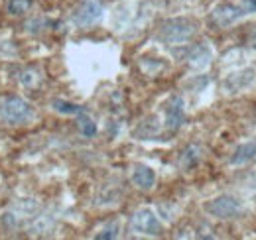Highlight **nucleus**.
Returning a JSON list of instances; mask_svg holds the SVG:
<instances>
[{"instance_id": "nucleus-7", "label": "nucleus", "mask_w": 256, "mask_h": 240, "mask_svg": "<svg viewBox=\"0 0 256 240\" xmlns=\"http://www.w3.org/2000/svg\"><path fill=\"white\" fill-rule=\"evenodd\" d=\"M186 122V102L180 94H172L164 106V126L170 132H178Z\"/></svg>"}, {"instance_id": "nucleus-20", "label": "nucleus", "mask_w": 256, "mask_h": 240, "mask_svg": "<svg viewBox=\"0 0 256 240\" xmlns=\"http://www.w3.org/2000/svg\"><path fill=\"white\" fill-rule=\"evenodd\" d=\"M248 46L256 52V28L250 32V36H248Z\"/></svg>"}, {"instance_id": "nucleus-16", "label": "nucleus", "mask_w": 256, "mask_h": 240, "mask_svg": "<svg viewBox=\"0 0 256 240\" xmlns=\"http://www.w3.org/2000/svg\"><path fill=\"white\" fill-rule=\"evenodd\" d=\"M118 232H120L118 222H110V224H106L98 234H95V238L96 240H112L118 236Z\"/></svg>"}, {"instance_id": "nucleus-5", "label": "nucleus", "mask_w": 256, "mask_h": 240, "mask_svg": "<svg viewBox=\"0 0 256 240\" xmlns=\"http://www.w3.org/2000/svg\"><path fill=\"white\" fill-rule=\"evenodd\" d=\"M130 228L132 232L136 234H142V236H160L162 234V222L158 218V214L148 207H142L138 209L132 218H130Z\"/></svg>"}, {"instance_id": "nucleus-3", "label": "nucleus", "mask_w": 256, "mask_h": 240, "mask_svg": "<svg viewBox=\"0 0 256 240\" xmlns=\"http://www.w3.org/2000/svg\"><path fill=\"white\" fill-rule=\"evenodd\" d=\"M32 116L34 108L26 98L10 94V96H4L0 100V118L4 122L12 124V126H18V124H26Z\"/></svg>"}, {"instance_id": "nucleus-19", "label": "nucleus", "mask_w": 256, "mask_h": 240, "mask_svg": "<svg viewBox=\"0 0 256 240\" xmlns=\"http://www.w3.org/2000/svg\"><path fill=\"white\" fill-rule=\"evenodd\" d=\"M246 187H250V189H256V170H252V172L246 176Z\"/></svg>"}, {"instance_id": "nucleus-8", "label": "nucleus", "mask_w": 256, "mask_h": 240, "mask_svg": "<svg viewBox=\"0 0 256 240\" xmlns=\"http://www.w3.org/2000/svg\"><path fill=\"white\" fill-rule=\"evenodd\" d=\"M102 18V4L98 0H85L81 6L73 12V22L79 28H89L95 26L96 22Z\"/></svg>"}, {"instance_id": "nucleus-13", "label": "nucleus", "mask_w": 256, "mask_h": 240, "mask_svg": "<svg viewBox=\"0 0 256 240\" xmlns=\"http://www.w3.org/2000/svg\"><path fill=\"white\" fill-rule=\"evenodd\" d=\"M52 108L56 112H60V114H65V116H79L81 112H85L83 106H79L75 102H69L65 98H54L52 100Z\"/></svg>"}, {"instance_id": "nucleus-12", "label": "nucleus", "mask_w": 256, "mask_h": 240, "mask_svg": "<svg viewBox=\"0 0 256 240\" xmlns=\"http://www.w3.org/2000/svg\"><path fill=\"white\" fill-rule=\"evenodd\" d=\"M201 160H203V150H201V146H197V144L186 146L184 152L180 154V166H182L184 170H193V168H197Z\"/></svg>"}, {"instance_id": "nucleus-11", "label": "nucleus", "mask_w": 256, "mask_h": 240, "mask_svg": "<svg viewBox=\"0 0 256 240\" xmlns=\"http://www.w3.org/2000/svg\"><path fill=\"white\" fill-rule=\"evenodd\" d=\"M256 158V140H248L238 144L232 156H230V166H244L248 162H252Z\"/></svg>"}, {"instance_id": "nucleus-1", "label": "nucleus", "mask_w": 256, "mask_h": 240, "mask_svg": "<svg viewBox=\"0 0 256 240\" xmlns=\"http://www.w3.org/2000/svg\"><path fill=\"white\" fill-rule=\"evenodd\" d=\"M195 34H197V24L192 18L180 16V18H170V20L162 22L158 38L168 46H180V44L193 40Z\"/></svg>"}, {"instance_id": "nucleus-6", "label": "nucleus", "mask_w": 256, "mask_h": 240, "mask_svg": "<svg viewBox=\"0 0 256 240\" xmlns=\"http://www.w3.org/2000/svg\"><path fill=\"white\" fill-rule=\"evenodd\" d=\"M246 14L242 10L240 4H230V2H223V4H217L211 14H209V22L217 28H228L232 24H236L238 20H242Z\"/></svg>"}, {"instance_id": "nucleus-10", "label": "nucleus", "mask_w": 256, "mask_h": 240, "mask_svg": "<svg viewBox=\"0 0 256 240\" xmlns=\"http://www.w3.org/2000/svg\"><path fill=\"white\" fill-rule=\"evenodd\" d=\"M132 183L142 189V191H150L156 185V172L154 168L146 166V164H136L132 168Z\"/></svg>"}, {"instance_id": "nucleus-4", "label": "nucleus", "mask_w": 256, "mask_h": 240, "mask_svg": "<svg viewBox=\"0 0 256 240\" xmlns=\"http://www.w3.org/2000/svg\"><path fill=\"white\" fill-rule=\"evenodd\" d=\"M256 83V69L254 67H238L228 71L221 81V87L226 94H240L248 90Z\"/></svg>"}, {"instance_id": "nucleus-18", "label": "nucleus", "mask_w": 256, "mask_h": 240, "mask_svg": "<svg viewBox=\"0 0 256 240\" xmlns=\"http://www.w3.org/2000/svg\"><path fill=\"white\" fill-rule=\"evenodd\" d=\"M2 224L8 226V228H14V226H16V218H14V214H12V212H4V214H2Z\"/></svg>"}, {"instance_id": "nucleus-17", "label": "nucleus", "mask_w": 256, "mask_h": 240, "mask_svg": "<svg viewBox=\"0 0 256 240\" xmlns=\"http://www.w3.org/2000/svg\"><path fill=\"white\" fill-rule=\"evenodd\" d=\"M240 6H242V10H244L246 16L248 14H256V0H242Z\"/></svg>"}, {"instance_id": "nucleus-9", "label": "nucleus", "mask_w": 256, "mask_h": 240, "mask_svg": "<svg viewBox=\"0 0 256 240\" xmlns=\"http://www.w3.org/2000/svg\"><path fill=\"white\" fill-rule=\"evenodd\" d=\"M213 58H215V54H213L211 44L209 42H201V44H195L192 50H190V54H188L186 60H188L190 69H193V71H203V69H207L211 65Z\"/></svg>"}, {"instance_id": "nucleus-14", "label": "nucleus", "mask_w": 256, "mask_h": 240, "mask_svg": "<svg viewBox=\"0 0 256 240\" xmlns=\"http://www.w3.org/2000/svg\"><path fill=\"white\" fill-rule=\"evenodd\" d=\"M77 126H79V132L85 136V138H93L96 134V122L87 112H81L77 116Z\"/></svg>"}, {"instance_id": "nucleus-2", "label": "nucleus", "mask_w": 256, "mask_h": 240, "mask_svg": "<svg viewBox=\"0 0 256 240\" xmlns=\"http://www.w3.org/2000/svg\"><path fill=\"white\" fill-rule=\"evenodd\" d=\"M203 209H205V212L209 216H215V218H221V220H228V218H238L246 210V207H244V203L238 197L223 193V195H217V197L209 199L203 205Z\"/></svg>"}, {"instance_id": "nucleus-15", "label": "nucleus", "mask_w": 256, "mask_h": 240, "mask_svg": "<svg viewBox=\"0 0 256 240\" xmlns=\"http://www.w3.org/2000/svg\"><path fill=\"white\" fill-rule=\"evenodd\" d=\"M30 8V0H8L6 2V10L12 16H22L24 12H28Z\"/></svg>"}]
</instances>
